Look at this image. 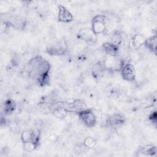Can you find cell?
<instances>
[{"label":"cell","instance_id":"1","mask_svg":"<svg viewBox=\"0 0 157 157\" xmlns=\"http://www.w3.org/2000/svg\"><path fill=\"white\" fill-rule=\"evenodd\" d=\"M26 71L37 80L43 76L48 75L50 64L41 56H36L31 58L26 66Z\"/></svg>","mask_w":157,"mask_h":157},{"label":"cell","instance_id":"2","mask_svg":"<svg viewBox=\"0 0 157 157\" xmlns=\"http://www.w3.org/2000/svg\"><path fill=\"white\" fill-rule=\"evenodd\" d=\"M21 139L24 148L28 151H33L39 145L40 132L32 129L25 130L21 134Z\"/></svg>","mask_w":157,"mask_h":157},{"label":"cell","instance_id":"3","mask_svg":"<svg viewBox=\"0 0 157 157\" xmlns=\"http://www.w3.org/2000/svg\"><path fill=\"white\" fill-rule=\"evenodd\" d=\"M107 18L104 15H97L93 18L91 29L96 35L107 31Z\"/></svg>","mask_w":157,"mask_h":157},{"label":"cell","instance_id":"4","mask_svg":"<svg viewBox=\"0 0 157 157\" xmlns=\"http://www.w3.org/2000/svg\"><path fill=\"white\" fill-rule=\"evenodd\" d=\"M120 71L124 80L128 82H134L136 80V70L132 64L129 62H121Z\"/></svg>","mask_w":157,"mask_h":157},{"label":"cell","instance_id":"5","mask_svg":"<svg viewBox=\"0 0 157 157\" xmlns=\"http://www.w3.org/2000/svg\"><path fill=\"white\" fill-rule=\"evenodd\" d=\"M81 121L88 128H93L96 124V117L93 111L87 108L77 113Z\"/></svg>","mask_w":157,"mask_h":157},{"label":"cell","instance_id":"6","mask_svg":"<svg viewBox=\"0 0 157 157\" xmlns=\"http://www.w3.org/2000/svg\"><path fill=\"white\" fill-rule=\"evenodd\" d=\"M62 105L68 112L78 113L80 111L87 109L85 103L80 99H74L72 101H66L61 102Z\"/></svg>","mask_w":157,"mask_h":157},{"label":"cell","instance_id":"7","mask_svg":"<svg viewBox=\"0 0 157 157\" xmlns=\"http://www.w3.org/2000/svg\"><path fill=\"white\" fill-rule=\"evenodd\" d=\"M78 37L90 45L95 44L98 40V35L94 33L91 28L81 29L78 33Z\"/></svg>","mask_w":157,"mask_h":157},{"label":"cell","instance_id":"8","mask_svg":"<svg viewBox=\"0 0 157 157\" xmlns=\"http://www.w3.org/2000/svg\"><path fill=\"white\" fill-rule=\"evenodd\" d=\"M67 51V45L64 41H59L55 44L49 46L46 49V52L50 55L60 56L64 55Z\"/></svg>","mask_w":157,"mask_h":157},{"label":"cell","instance_id":"9","mask_svg":"<svg viewBox=\"0 0 157 157\" xmlns=\"http://www.w3.org/2000/svg\"><path fill=\"white\" fill-rule=\"evenodd\" d=\"M124 117L120 113H113L109 116L106 120V124L110 128H118L125 122Z\"/></svg>","mask_w":157,"mask_h":157},{"label":"cell","instance_id":"10","mask_svg":"<svg viewBox=\"0 0 157 157\" xmlns=\"http://www.w3.org/2000/svg\"><path fill=\"white\" fill-rule=\"evenodd\" d=\"M58 20L60 22L69 23L73 20V16L64 6L59 5L58 6Z\"/></svg>","mask_w":157,"mask_h":157},{"label":"cell","instance_id":"11","mask_svg":"<svg viewBox=\"0 0 157 157\" xmlns=\"http://www.w3.org/2000/svg\"><path fill=\"white\" fill-rule=\"evenodd\" d=\"M107 69L105 64L103 61H99L96 63L92 69V75L95 78H100L103 77Z\"/></svg>","mask_w":157,"mask_h":157},{"label":"cell","instance_id":"12","mask_svg":"<svg viewBox=\"0 0 157 157\" xmlns=\"http://www.w3.org/2000/svg\"><path fill=\"white\" fill-rule=\"evenodd\" d=\"M102 48L108 55L114 57L116 56L118 53L119 47L112 44L110 42H107L103 44Z\"/></svg>","mask_w":157,"mask_h":157},{"label":"cell","instance_id":"13","mask_svg":"<svg viewBox=\"0 0 157 157\" xmlns=\"http://www.w3.org/2000/svg\"><path fill=\"white\" fill-rule=\"evenodd\" d=\"M144 45L150 51H151L154 54H156V35L155 34L152 36L149 37L147 39H145Z\"/></svg>","mask_w":157,"mask_h":157},{"label":"cell","instance_id":"14","mask_svg":"<svg viewBox=\"0 0 157 157\" xmlns=\"http://www.w3.org/2000/svg\"><path fill=\"white\" fill-rule=\"evenodd\" d=\"M16 108L15 102L10 99H7L4 104V112L6 114L12 113Z\"/></svg>","mask_w":157,"mask_h":157},{"label":"cell","instance_id":"15","mask_svg":"<svg viewBox=\"0 0 157 157\" xmlns=\"http://www.w3.org/2000/svg\"><path fill=\"white\" fill-rule=\"evenodd\" d=\"M139 152L148 156H153L156 154V148L153 145H148L143 147L139 150Z\"/></svg>","mask_w":157,"mask_h":157},{"label":"cell","instance_id":"16","mask_svg":"<svg viewBox=\"0 0 157 157\" xmlns=\"http://www.w3.org/2000/svg\"><path fill=\"white\" fill-rule=\"evenodd\" d=\"M145 40V39L143 36L140 34H136L132 38V44L135 47L139 48L144 45Z\"/></svg>","mask_w":157,"mask_h":157},{"label":"cell","instance_id":"17","mask_svg":"<svg viewBox=\"0 0 157 157\" xmlns=\"http://www.w3.org/2000/svg\"><path fill=\"white\" fill-rule=\"evenodd\" d=\"M123 42V37L121 33L118 31H115L112 36L110 38V42L112 44L117 45L120 46Z\"/></svg>","mask_w":157,"mask_h":157},{"label":"cell","instance_id":"18","mask_svg":"<svg viewBox=\"0 0 157 157\" xmlns=\"http://www.w3.org/2000/svg\"><path fill=\"white\" fill-rule=\"evenodd\" d=\"M96 144V140L91 137H87L85 139L83 145L85 147V148H93Z\"/></svg>","mask_w":157,"mask_h":157},{"label":"cell","instance_id":"19","mask_svg":"<svg viewBox=\"0 0 157 157\" xmlns=\"http://www.w3.org/2000/svg\"><path fill=\"white\" fill-rule=\"evenodd\" d=\"M149 120H150V121L151 122V123H154V124H156V111H155V112H153L150 116H149Z\"/></svg>","mask_w":157,"mask_h":157}]
</instances>
